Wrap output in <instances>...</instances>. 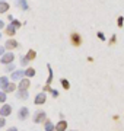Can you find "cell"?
I'll return each instance as SVG.
<instances>
[{"instance_id": "obj_1", "label": "cell", "mask_w": 124, "mask_h": 131, "mask_svg": "<svg viewBox=\"0 0 124 131\" xmlns=\"http://www.w3.org/2000/svg\"><path fill=\"white\" fill-rule=\"evenodd\" d=\"M45 115H47V114L44 112V111H37V112H35V115H34V122H35V124H39V122H44V119H45Z\"/></svg>"}, {"instance_id": "obj_2", "label": "cell", "mask_w": 124, "mask_h": 131, "mask_svg": "<svg viewBox=\"0 0 124 131\" xmlns=\"http://www.w3.org/2000/svg\"><path fill=\"white\" fill-rule=\"evenodd\" d=\"M70 42H72L75 47H79V45L82 44V38H80V35H79V34H76V32L70 34Z\"/></svg>"}, {"instance_id": "obj_3", "label": "cell", "mask_w": 124, "mask_h": 131, "mask_svg": "<svg viewBox=\"0 0 124 131\" xmlns=\"http://www.w3.org/2000/svg\"><path fill=\"white\" fill-rule=\"evenodd\" d=\"M45 101H47V95H45V92H39V93L35 96V105H44Z\"/></svg>"}, {"instance_id": "obj_4", "label": "cell", "mask_w": 124, "mask_h": 131, "mask_svg": "<svg viewBox=\"0 0 124 131\" xmlns=\"http://www.w3.org/2000/svg\"><path fill=\"white\" fill-rule=\"evenodd\" d=\"M13 60H15V56H13V54H12V52H6L5 56L2 57V60H0V61H2L3 64L7 66V64H12V61H13Z\"/></svg>"}, {"instance_id": "obj_5", "label": "cell", "mask_w": 124, "mask_h": 131, "mask_svg": "<svg viewBox=\"0 0 124 131\" xmlns=\"http://www.w3.org/2000/svg\"><path fill=\"white\" fill-rule=\"evenodd\" d=\"M12 114V106L10 105H7V103H5L3 106L0 108V115L5 118V117H7V115H10Z\"/></svg>"}, {"instance_id": "obj_6", "label": "cell", "mask_w": 124, "mask_h": 131, "mask_svg": "<svg viewBox=\"0 0 124 131\" xmlns=\"http://www.w3.org/2000/svg\"><path fill=\"white\" fill-rule=\"evenodd\" d=\"M28 115H29V109H28V108L22 106L19 111H18V118H19V119H22V121H24V119H26V118H28Z\"/></svg>"}, {"instance_id": "obj_7", "label": "cell", "mask_w": 124, "mask_h": 131, "mask_svg": "<svg viewBox=\"0 0 124 131\" xmlns=\"http://www.w3.org/2000/svg\"><path fill=\"white\" fill-rule=\"evenodd\" d=\"M31 86V80L28 79V77H25V79H22L19 82V84H18V88H19V90H26Z\"/></svg>"}, {"instance_id": "obj_8", "label": "cell", "mask_w": 124, "mask_h": 131, "mask_svg": "<svg viewBox=\"0 0 124 131\" xmlns=\"http://www.w3.org/2000/svg\"><path fill=\"white\" fill-rule=\"evenodd\" d=\"M18 41L16 39H7L6 41V44H5V47L7 48V50H15V48H18Z\"/></svg>"}, {"instance_id": "obj_9", "label": "cell", "mask_w": 124, "mask_h": 131, "mask_svg": "<svg viewBox=\"0 0 124 131\" xmlns=\"http://www.w3.org/2000/svg\"><path fill=\"white\" fill-rule=\"evenodd\" d=\"M25 76V71L24 70H16V71H13L12 73V80H22V79H25L24 77Z\"/></svg>"}, {"instance_id": "obj_10", "label": "cell", "mask_w": 124, "mask_h": 131, "mask_svg": "<svg viewBox=\"0 0 124 131\" xmlns=\"http://www.w3.org/2000/svg\"><path fill=\"white\" fill-rule=\"evenodd\" d=\"M66 128H67V121H64V119H61L56 124V131H66Z\"/></svg>"}, {"instance_id": "obj_11", "label": "cell", "mask_w": 124, "mask_h": 131, "mask_svg": "<svg viewBox=\"0 0 124 131\" xmlns=\"http://www.w3.org/2000/svg\"><path fill=\"white\" fill-rule=\"evenodd\" d=\"M15 89H16V84L10 82V83H7L5 88H3V92H5V93H7V92H9V93H10V92H13Z\"/></svg>"}, {"instance_id": "obj_12", "label": "cell", "mask_w": 124, "mask_h": 131, "mask_svg": "<svg viewBox=\"0 0 124 131\" xmlns=\"http://www.w3.org/2000/svg\"><path fill=\"white\" fill-rule=\"evenodd\" d=\"M6 34H7L9 37H13L15 34H16V28H15V26H13L12 24L7 25V26H6Z\"/></svg>"}, {"instance_id": "obj_13", "label": "cell", "mask_w": 124, "mask_h": 131, "mask_svg": "<svg viewBox=\"0 0 124 131\" xmlns=\"http://www.w3.org/2000/svg\"><path fill=\"white\" fill-rule=\"evenodd\" d=\"M44 127H45V131H56V127L53 125V122L50 119H47L44 122Z\"/></svg>"}, {"instance_id": "obj_14", "label": "cell", "mask_w": 124, "mask_h": 131, "mask_svg": "<svg viewBox=\"0 0 124 131\" xmlns=\"http://www.w3.org/2000/svg\"><path fill=\"white\" fill-rule=\"evenodd\" d=\"M9 3L7 2H0V13H5L6 10H9Z\"/></svg>"}, {"instance_id": "obj_15", "label": "cell", "mask_w": 124, "mask_h": 131, "mask_svg": "<svg viewBox=\"0 0 124 131\" xmlns=\"http://www.w3.org/2000/svg\"><path fill=\"white\" fill-rule=\"evenodd\" d=\"M47 69H48V80H47V84H45V86H50L51 82H53V69L50 67V64L47 66Z\"/></svg>"}, {"instance_id": "obj_16", "label": "cell", "mask_w": 124, "mask_h": 131, "mask_svg": "<svg viewBox=\"0 0 124 131\" xmlns=\"http://www.w3.org/2000/svg\"><path fill=\"white\" fill-rule=\"evenodd\" d=\"M16 96H18V99H26L28 98V92H26V90H19V92L16 93Z\"/></svg>"}, {"instance_id": "obj_17", "label": "cell", "mask_w": 124, "mask_h": 131, "mask_svg": "<svg viewBox=\"0 0 124 131\" xmlns=\"http://www.w3.org/2000/svg\"><path fill=\"white\" fill-rule=\"evenodd\" d=\"M25 76H26V77H34V76H35V70H34V69H26V70H25Z\"/></svg>"}, {"instance_id": "obj_18", "label": "cell", "mask_w": 124, "mask_h": 131, "mask_svg": "<svg viewBox=\"0 0 124 131\" xmlns=\"http://www.w3.org/2000/svg\"><path fill=\"white\" fill-rule=\"evenodd\" d=\"M18 5H19L24 10H28V5H26V0H18Z\"/></svg>"}, {"instance_id": "obj_19", "label": "cell", "mask_w": 124, "mask_h": 131, "mask_svg": "<svg viewBox=\"0 0 124 131\" xmlns=\"http://www.w3.org/2000/svg\"><path fill=\"white\" fill-rule=\"evenodd\" d=\"M7 83H9V82H7V77H6V76L0 77V88H5Z\"/></svg>"}, {"instance_id": "obj_20", "label": "cell", "mask_w": 124, "mask_h": 131, "mask_svg": "<svg viewBox=\"0 0 124 131\" xmlns=\"http://www.w3.org/2000/svg\"><path fill=\"white\" fill-rule=\"evenodd\" d=\"M35 56H37V52L34 51V50H29L28 54H26V57H28V60H34L35 58Z\"/></svg>"}, {"instance_id": "obj_21", "label": "cell", "mask_w": 124, "mask_h": 131, "mask_svg": "<svg viewBox=\"0 0 124 131\" xmlns=\"http://www.w3.org/2000/svg\"><path fill=\"white\" fill-rule=\"evenodd\" d=\"M60 82H61V86H63V88H64V89H69V88H70V83H69V82H67V80L66 79H61V80H60Z\"/></svg>"}, {"instance_id": "obj_22", "label": "cell", "mask_w": 124, "mask_h": 131, "mask_svg": "<svg viewBox=\"0 0 124 131\" xmlns=\"http://www.w3.org/2000/svg\"><path fill=\"white\" fill-rule=\"evenodd\" d=\"M28 57H26V56H20V64H22V66H26V64H28Z\"/></svg>"}, {"instance_id": "obj_23", "label": "cell", "mask_w": 124, "mask_h": 131, "mask_svg": "<svg viewBox=\"0 0 124 131\" xmlns=\"http://www.w3.org/2000/svg\"><path fill=\"white\" fill-rule=\"evenodd\" d=\"M15 70V66L13 64H7L6 66V73H13Z\"/></svg>"}, {"instance_id": "obj_24", "label": "cell", "mask_w": 124, "mask_h": 131, "mask_svg": "<svg viewBox=\"0 0 124 131\" xmlns=\"http://www.w3.org/2000/svg\"><path fill=\"white\" fill-rule=\"evenodd\" d=\"M5 102H6V93L0 92V103H5Z\"/></svg>"}, {"instance_id": "obj_25", "label": "cell", "mask_w": 124, "mask_h": 131, "mask_svg": "<svg viewBox=\"0 0 124 131\" xmlns=\"http://www.w3.org/2000/svg\"><path fill=\"white\" fill-rule=\"evenodd\" d=\"M12 25H13L15 28H19V26H20V22H19V20H16V19H13V22H12Z\"/></svg>"}, {"instance_id": "obj_26", "label": "cell", "mask_w": 124, "mask_h": 131, "mask_svg": "<svg viewBox=\"0 0 124 131\" xmlns=\"http://www.w3.org/2000/svg\"><path fill=\"white\" fill-rule=\"evenodd\" d=\"M123 22H124V18H123V16H120V18H118V22H117V24H118V26H120V28L123 26Z\"/></svg>"}, {"instance_id": "obj_27", "label": "cell", "mask_w": 124, "mask_h": 131, "mask_svg": "<svg viewBox=\"0 0 124 131\" xmlns=\"http://www.w3.org/2000/svg\"><path fill=\"white\" fill-rule=\"evenodd\" d=\"M5 125H6L5 118H3V117H0V128H2V127H5Z\"/></svg>"}, {"instance_id": "obj_28", "label": "cell", "mask_w": 124, "mask_h": 131, "mask_svg": "<svg viewBox=\"0 0 124 131\" xmlns=\"http://www.w3.org/2000/svg\"><path fill=\"white\" fill-rule=\"evenodd\" d=\"M50 92H51V95H53V96H54V98H57V96H58V92H57V90H56V89H51V90H50Z\"/></svg>"}, {"instance_id": "obj_29", "label": "cell", "mask_w": 124, "mask_h": 131, "mask_svg": "<svg viewBox=\"0 0 124 131\" xmlns=\"http://www.w3.org/2000/svg\"><path fill=\"white\" fill-rule=\"evenodd\" d=\"M98 38H99V39H102V41H104L105 39V35L102 32H98Z\"/></svg>"}, {"instance_id": "obj_30", "label": "cell", "mask_w": 124, "mask_h": 131, "mask_svg": "<svg viewBox=\"0 0 124 131\" xmlns=\"http://www.w3.org/2000/svg\"><path fill=\"white\" fill-rule=\"evenodd\" d=\"M115 39H117V38H115V35H112V37H111V39H110V45H112V44H114Z\"/></svg>"}, {"instance_id": "obj_31", "label": "cell", "mask_w": 124, "mask_h": 131, "mask_svg": "<svg viewBox=\"0 0 124 131\" xmlns=\"http://www.w3.org/2000/svg\"><path fill=\"white\" fill-rule=\"evenodd\" d=\"M0 56H5V48L0 47Z\"/></svg>"}, {"instance_id": "obj_32", "label": "cell", "mask_w": 124, "mask_h": 131, "mask_svg": "<svg viewBox=\"0 0 124 131\" xmlns=\"http://www.w3.org/2000/svg\"><path fill=\"white\" fill-rule=\"evenodd\" d=\"M3 26H5V22H3V20H0V29L3 28Z\"/></svg>"}, {"instance_id": "obj_33", "label": "cell", "mask_w": 124, "mask_h": 131, "mask_svg": "<svg viewBox=\"0 0 124 131\" xmlns=\"http://www.w3.org/2000/svg\"><path fill=\"white\" fill-rule=\"evenodd\" d=\"M7 131H18V130H16L15 127H10V128H9V130H7Z\"/></svg>"}, {"instance_id": "obj_34", "label": "cell", "mask_w": 124, "mask_h": 131, "mask_svg": "<svg viewBox=\"0 0 124 131\" xmlns=\"http://www.w3.org/2000/svg\"><path fill=\"white\" fill-rule=\"evenodd\" d=\"M0 38H2V34H0Z\"/></svg>"}]
</instances>
